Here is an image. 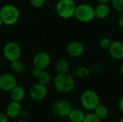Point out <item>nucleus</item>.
Segmentation results:
<instances>
[{
  "mask_svg": "<svg viewBox=\"0 0 123 122\" xmlns=\"http://www.w3.org/2000/svg\"><path fill=\"white\" fill-rule=\"evenodd\" d=\"M118 24H119V26L122 28L123 29V12H122L119 17V19H118Z\"/></svg>",
  "mask_w": 123,
  "mask_h": 122,
  "instance_id": "28",
  "label": "nucleus"
},
{
  "mask_svg": "<svg viewBox=\"0 0 123 122\" xmlns=\"http://www.w3.org/2000/svg\"><path fill=\"white\" fill-rule=\"evenodd\" d=\"M66 52L70 57L78 58L84 52V46L79 41H73L68 45Z\"/></svg>",
  "mask_w": 123,
  "mask_h": 122,
  "instance_id": "11",
  "label": "nucleus"
},
{
  "mask_svg": "<svg viewBox=\"0 0 123 122\" xmlns=\"http://www.w3.org/2000/svg\"><path fill=\"white\" fill-rule=\"evenodd\" d=\"M0 122H9V118L4 113H0Z\"/></svg>",
  "mask_w": 123,
  "mask_h": 122,
  "instance_id": "27",
  "label": "nucleus"
},
{
  "mask_svg": "<svg viewBox=\"0 0 123 122\" xmlns=\"http://www.w3.org/2000/svg\"><path fill=\"white\" fill-rule=\"evenodd\" d=\"M48 93V88L47 86L36 83L33 85L30 89V96L34 101L43 100Z\"/></svg>",
  "mask_w": 123,
  "mask_h": 122,
  "instance_id": "9",
  "label": "nucleus"
},
{
  "mask_svg": "<svg viewBox=\"0 0 123 122\" xmlns=\"http://www.w3.org/2000/svg\"><path fill=\"white\" fill-rule=\"evenodd\" d=\"M51 62L50 55L45 52H40L37 53L32 60V64L34 68L43 70L49 66Z\"/></svg>",
  "mask_w": 123,
  "mask_h": 122,
  "instance_id": "8",
  "label": "nucleus"
},
{
  "mask_svg": "<svg viewBox=\"0 0 123 122\" xmlns=\"http://www.w3.org/2000/svg\"><path fill=\"white\" fill-rule=\"evenodd\" d=\"M0 17L3 24L6 25H14L19 19V11L13 4H6L0 9Z\"/></svg>",
  "mask_w": 123,
  "mask_h": 122,
  "instance_id": "2",
  "label": "nucleus"
},
{
  "mask_svg": "<svg viewBox=\"0 0 123 122\" xmlns=\"http://www.w3.org/2000/svg\"><path fill=\"white\" fill-rule=\"evenodd\" d=\"M76 6L74 0H59L55 5V11L60 17L68 19L74 17Z\"/></svg>",
  "mask_w": 123,
  "mask_h": 122,
  "instance_id": "3",
  "label": "nucleus"
},
{
  "mask_svg": "<svg viewBox=\"0 0 123 122\" xmlns=\"http://www.w3.org/2000/svg\"><path fill=\"white\" fill-rule=\"evenodd\" d=\"M17 86V81L14 76L10 73L0 75V89L4 91H11Z\"/></svg>",
  "mask_w": 123,
  "mask_h": 122,
  "instance_id": "10",
  "label": "nucleus"
},
{
  "mask_svg": "<svg viewBox=\"0 0 123 122\" xmlns=\"http://www.w3.org/2000/svg\"><path fill=\"white\" fill-rule=\"evenodd\" d=\"M83 122H101V120L93 112L86 114Z\"/></svg>",
  "mask_w": 123,
  "mask_h": 122,
  "instance_id": "23",
  "label": "nucleus"
},
{
  "mask_svg": "<svg viewBox=\"0 0 123 122\" xmlns=\"http://www.w3.org/2000/svg\"><path fill=\"white\" fill-rule=\"evenodd\" d=\"M42 71H43V70H40V69L34 68V69H33L32 71V77L35 78H36V79H37L38 77L40 76V73H41Z\"/></svg>",
  "mask_w": 123,
  "mask_h": 122,
  "instance_id": "26",
  "label": "nucleus"
},
{
  "mask_svg": "<svg viewBox=\"0 0 123 122\" xmlns=\"http://www.w3.org/2000/svg\"><path fill=\"white\" fill-rule=\"evenodd\" d=\"M11 68L14 72L18 73H21L24 72L25 70V65L24 63L19 60L12 62Z\"/></svg>",
  "mask_w": 123,
  "mask_h": 122,
  "instance_id": "20",
  "label": "nucleus"
},
{
  "mask_svg": "<svg viewBox=\"0 0 123 122\" xmlns=\"http://www.w3.org/2000/svg\"><path fill=\"white\" fill-rule=\"evenodd\" d=\"M54 86L61 93L67 94L71 93L75 87V80L68 73L57 74L54 78Z\"/></svg>",
  "mask_w": 123,
  "mask_h": 122,
  "instance_id": "1",
  "label": "nucleus"
},
{
  "mask_svg": "<svg viewBox=\"0 0 123 122\" xmlns=\"http://www.w3.org/2000/svg\"><path fill=\"white\" fill-rule=\"evenodd\" d=\"M94 113L101 120V119H106L108 116V115H109V110H108V109H107V107L106 106L99 104L96 107V109L94 110Z\"/></svg>",
  "mask_w": 123,
  "mask_h": 122,
  "instance_id": "18",
  "label": "nucleus"
},
{
  "mask_svg": "<svg viewBox=\"0 0 123 122\" xmlns=\"http://www.w3.org/2000/svg\"><path fill=\"white\" fill-rule=\"evenodd\" d=\"M11 98L13 101L20 103L25 96V91L24 88L19 86H17L11 91Z\"/></svg>",
  "mask_w": 123,
  "mask_h": 122,
  "instance_id": "15",
  "label": "nucleus"
},
{
  "mask_svg": "<svg viewBox=\"0 0 123 122\" xmlns=\"http://www.w3.org/2000/svg\"><path fill=\"white\" fill-rule=\"evenodd\" d=\"M22 109L20 103L13 101L8 104L5 110V114L7 116L8 118L10 119L17 118L22 114Z\"/></svg>",
  "mask_w": 123,
  "mask_h": 122,
  "instance_id": "12",
  "label": "nucleus"
},
{
  "mask_svg": "<svg viewBox=\"0 0 123 122\" xmlns=\"http://www.w3.org/2000/svg\"><path fill=\"white\" fill-rule=\"evenodd\" d=\"M110 55L115 60L123 59V42L120 40L113 41L109 49Z\"/></svg>",
  "mask_w": 123,
  "mask_h": 122,
  "instance_id": "13",
  "label": "nucleus"
},
{
  "mask_svg": "<svg viewBox=\"0 0 123 122\" xmlns=\"http://www.w3.org/2000/svg\"><path fill=\"white\" fill-rule=\"evenodd\" d=\"M112 5L118 12H123V0H112Z\"/></svg>",
  "mask_w": 123,
  "mask_h": 122,
  "instance_id": "24",
  "label": "nucleus"
},
{
  "mask_svg": "<svg viewBox=\"0 0 123 122\" xmlns=\"http://www.w3.org/2000/svg\"><path fill=\"white\" fill-rule=\"evenodd\" d=\"M2 24H3V22H2V20H1V17H0V27H1Z\"/></svg>",
  "mask_w": 123,
  "mask_h": 122,
  "instance_id": "32",
  "label": "nucleus"
},
{
  "mask_svg": "<svg viewBox=\"0 0 123 122\" xmlns=\"http://www.w3.org/2000/svg\"><path fill=\"white\" fill-rule=\"evenodd\" d=\"M85 115V113L82 110L74 109L68 116V119L71 122H83Z\"/></svg>",
  "mask_w": 123,
  "mask_h": 122,
  "instance_id": "17",
  "label": "nucleus"
},
{
  "mask_svg": "<svg viewBox=\"0 0 123 122\" xmlns=\"http://www.w3.org/2000/svg\"><path fill=\"white\" fill-rule=\"evenodd\" d=\"M80 102L84 109L94 111L100 104V98L97 91L89 89L82 93L80 98Z\"/></svg>",
  "mask_w": 123,
  "mask_h": 122,
  "instance_id": "4",
  "label": "nucleus"
},
{
  "mask_svg": "<svg viewBox=\"0 0 123 122\" xmlns=\"http://www.w3.org/2000/svg\"><path fill=\"white\" fill-rule=\"evenodd\" d=\"M74 17L81 22H90L96 17L94 8L88 4H81L76 6Z\"/></svg>",
  "mask_w": 123,
  "mask_h": 122,
  "instance_id": "5",
  "label": "nucleus"
},
{
  "mask_svg": "<svg viewBox=\"0 0 123 122\" xmlns=\"http://www.w3.org/2000/svg\"><path fill=\"white\" fill-rule=\"evenodd\" d=\"M75 74L79 78H86V77H88L89 76L90 70L87 67L81 66V67H79L76 70Z\"/></svg>",
  "mask_w": 123,
  "mask_h": 122,
  "instance_id": "21",
  "label": "nucleus"
},
{
  "mask_svg": "<svg viewBox=\"0 0 123 122\" xmlns=\"http://www.w3.org/2000/svg\"><path fill=\"white\" fill-rule=\"evenodd\" d=\"M38 83L45 86H47L51 81V75L47 70H43L37 78Z\"/></svg>",
  "mask_w": 123,
  "mask_h": 122,
  "instance_id": "19",
  "label": "nucleus"
},
{
  "mask_svg": "<svg viewBox=\"0 0 123 122\" xmlns=\"http://www.w3.org/2000/svg\"><path fill=\"white\" fill-rule=\"evenodd\" d=\"M55 69L58 74L68 73L70 69V63L66 59H60L55 64Z\"/></svg>",
  "mask_w": 123,
  "mask_h": 122,
  "instance_id": "16",
  "label": "nucleus"
},
{
  "mask_svg": "<svg viewBox=\"0 0 123 122\" xmlns=\"http://www.w3.org/2000/svg\"><path fill=\"white\" fill-rule=\"evenodd\" d=\"M72 104L66 100H59L53 106V111L56 116L61 118H68L69 114L73 111Z\"/></svg>",
  "mask_w": 123,
  "mask_h": 122,
  "instance_id": "7",
  "label": "nucleus"
},
{
  "mask_svg": "<svg viewBox=\"0 0 123 122\" xmlns=\"http://www.w3.org/2000/svg\"><path fill=\"white\" fill-rule=\"evenodd\" d=\"M3 54L5 58L10 63L19 60L22 55V50L18 43L16 42H7L3 49Z\"/></svg>",
  "mask_w": 123,
  "mask_h": 122,
  "instance_id": "6",
  "label": "nucleus"
},
{
  "mask_svg": "<svg viewBox=\"0 0 123 122\" xmlns=\"http://www.w3.org/2000/svg\"><path fill=\"white\" fill-rule=\"evenodd\" d=\"M118 105H119V109H120V111L123 114V95L121 96V98L119 100Z\"/></svg>",
  "mask_w": 123,
  "mask_h": 122,
  "instance_id": "29",
  "label": "nucleus"
},
{
  "mask_svg": "<svg viewBox=\"0 0 123 122\" xmlns=\"http://www.w3.org/2000/svg\"><path fill=\"white\" fill-rule=\"evenodd\" d=\"M119 122H123V116L120 119V121H119Z\"/></svg>",
  "mask_w": 123,
  "mask_h": 122,
  "instance_id": "34",
  "label": "nucleus"
},
{
  "mask_svg": "<svg viewBox=\"0 0 123 122\" xmlns=\"http://www.w3.org/2000/svg\"><path fill=\"white\" fill-rule=\"evenodd\" d=\"M112 43V41L109 37H103L99 41V45L104 50H109L110 47H111Z\"/></svg>",
  "mask_w": 123,
  "mask_h": 122,
  "instance_id": "22",
  "label": "nucleus"
},
{
  "mask_svg": "<svg viewBox=\"0 0 123 122\" xmlns=\"http://www.w3.org/2000/svg\"><path fill=\"white\" fill-rule=\"evenodd\" d=\"M120 74L123 76V61L120 65Z\"/></svg>",
  "mask_w": 123,
  "mask_h": 122,
  "instance_id": "31",
  "label": "nucleus"
},
{
  "mask_svg": "<svg viewBox=\"0 0 123 122\" xmlns=\"http://www.w3.org/2000/svg\"><path fill=\"white\" fill-rule=\"evenodd\" d=\"M95 16L99 19H105L107 17L110 13V9L107 4H99L96 8H94Z\"/></svg>",
  "mask_w": 123,
  "mask_h": 122,
  "instance_id": "14",
  "label": "nucleus"
},
{
  "mask_svg": "<svg viewBox=\"0 0 123 122\" xmlns=\"http://www.w3.org/2000/svg\"><path fill=\"white\" fill-rule=\"evenodd\" d=\"M99 4H107V3L110 2L112 0H97Z\"/></svg>",
  "mask_w": 123,
  "mask_h": 122,
  "instance_id": "30",
  "label": "nucleus"
},
{
  "mask_svg": "<svg viewBox=\"0 0 123 122\" xmlns=\"http://www.w3.org/2000/svg\"><path fill=\"white\" fill-rule=\"evenodd\" d=\"M15 122H27L26 121H24V120H19V121H17Z\"/></svg>",
  "mask_w": 123,
  "mask_h": 122,
  "instance_id": "33",
  "label": "nucleus"
},
{
  "mask_svg": "<svg viewBox=\"0 0 123 122\" xmlns=\"http://www.w3.org/2000/svg\"><path fill=\"white\" fill-rule=\"evenodd\" d=\"M29 1L32 6L40 7L45 4V0H29Z\"/></svg>",
  "mask_w": 123,
  "mask_h": 122,
  "instance_id": "25",
  "label": "nucleus"
}]
</instances>
